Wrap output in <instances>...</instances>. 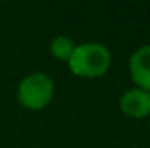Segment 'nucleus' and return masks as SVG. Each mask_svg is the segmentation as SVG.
<instances>
[{
  "instance_id": "nucleus-1",
  "label": "nucleus",
  "mask_w": 150,
  "mask_h": 148,
  "mask_svg": "<svg viewBox=\"0 0 150 148\" xmlns=\"http://www.w3.org/2000/svg\"><path fill=\"white\" fill-rule=\"evenodd\" d=\"M112 63L110 51L98 42H86L75 45V51L68 59V68L77 77L96 78L108 72Z\"/></svg>"
},
{
  "instance_id": "nucleus-2",
  "label": "nucleus",
  "mask_w": 150,
  "mask_h": 148,
  "mask_svg": "<svg viewBox=\"0 0 150 148\" xmlns=\"http://www.w3.org/2000/svg\"><path fill=\"white\" fill-rule=\"evenodd\" d=\"M54 94V82L47 73L33 72L26 75L18 87V101L28 110H42Z\"/></svg>"
},
{
  "instance_id": "nucleus-3",
  "label": "nucleus",
  "mask_w": 150,
  "mask_h": 148,
  "mask_svg": "<svg viewBox=\"0 0 150 148\" xmlns=\"http://www.w3.org/2000/svg\"><path fill=\"white\" fill-rule=\"evenodd\" d=\"M120 111L131 118H145L150 117V92L143 89H129L119 99Z\"/></svg>"
},
{
  "instance_id": "nucleus-4",
  "label": "nucleus",
  "mask_w": 150,
  "mask_h": 148,
  "mask_svg": "<svg viewBox=\"0 0 150 148\" xmlns=\"http://www.w3.org/2000/svg\"><path fill=\"white\" fill-rule=\"evenodd\" d=\"M129 75L138 89L150 92V44L136 49L129 58Z\"/></svg>"
},
{
  "instance_id": "nucleus-5",
  "label": "nucleus",
  "mask_w": 150,
  "mask_h": 148,
  "mask_svg": "<svg viewBox=\"0 0 150 148\" xmlns=\"http://www.w3.org/2000/svg\"><path fill=\"white\" fill-rule=\"evenodd\" d=\"M51 54L59 59V61H67L70 59L72 52L75 51V42L70 37H65V35H58L51 40Z\"/></svg>"
},
{
  "instance_id": "nucleus-6",
  "label": "nucleus",
  "mask_w": 150,
  "mask_h": 148,
  "mask_svg": "<svg viewBox=\"0 0 150 148\" xmlns=\"http://www.w3.org/2000/svg\"><path fill=\"white\" fill-rule=\"evenodd\" d=\"M149 118H150V117H149Z\"/></svg>"
}]
</instances>
